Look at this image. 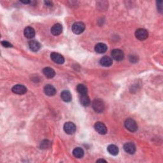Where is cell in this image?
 I'll list each match as a JSON object with an SVG mask.
<instances>
[{"mask_svg":"<svg viewBox=\"0 0 163 163\" xmlns=\"http://www.w3.org/2000/svg\"><path fill=\"white\" fill-rule=\"evenodd\" d=\"M92 108L96 112L102 113L105 110L103 101L100 99H96L92 101Z\"/></svg>","mask_w":163,"mask_h":163,"instance_id":"6da1fadb","label":"cell"},{"mask_svg":"<svg viewBox=\"0 0 163 163\" xmlns=\"http://www.w3.org/2000/svg\"><path fill=\"white\" fill-rule=\"evenodd\" d=\"M124 125L125 128L131 132H134L138 129L136 122L132 119H128L126 120L124 122Z\"/></svg>","mask_w":163,"mask_h":163,"instance_id":"7a4b0ae2","label":"cell"},{"mask_svg":"<svg viewBox=\"0 0 163 163\" xmlns=\"http://www.w3.org/2000/svg\"><path fill=\"white\" fill-rule=\"evenodd\" d=\"M85 28V26L83 22H77L73 24L72 31L76 35H80L84 32Z\"/></svg>","mask_w":163,"mask_h":163,"instance_id":"3957f363","label":"cell"},{"mask_svg":"<svg viewBox=\"0 0 163 163\" xmlns=\"http://www.w3.org/2000/svg\"><path fill=\"white\" fill-rule=\"evenodd\" d=\"M135 36L138 40H144L148 38L149 32L146 30L143 29V28H140V29H138L136 31Z\"/></svg>","mask_w":163,"mask_h":163,"instance_id":"277c9868","label":"cell"},{"mask_svg":"<svg viewBox=\"0 0 163 163\" xmlns=\"http://www.w3.org/2000/svg\"><path fill=\"white\" fill-rule=\"evenodd\" d=\"M76 125L71 122H66L64 125V130L66 133L72 134L76 131Z\"/></svg>","mask_w":163,"mask_h":163,"instance_id":"5b68a950","label":"cell"},{"mask_svg":"<svg viewBox=\"0 0 163 163\" xmlns=\"http://www.w3.org/2000/svg\"><path fill=\"white\" fill-rule=\"evenodd\" d=\"M96 131L100 134H105L107 133V128L106 125L101 122H97L94 124Z\"/></svg>","mask_w":163,"mask_h":163,"instance_id":"8992f818","label":"cell"},{"mask_svg":"<svg viewBox=\"0 0 163 163\" xmlns=\"http://www.w3.org/2000/svg\"><path fill=\"white\" fill-rule=\"evenodd\" d=\"M111 55L112 58L117 61H122L124 58V54L123 51H122L120 49H113L111 52Z\"/></svg>","mask_w":163,"mask_h":163,"instance_id":"52a82bcc","label":"cell"},{"mask_svg":"<svg viewBox=\"0 0 163 163\" xmlns=\"http://www.w3.org/2000/svg\"><path fill=\"white\" fill-rule=\"evenodd\" d=\"M12 91L14 93L17 94H24L27 92L26 87L23 85H15L12 87Z\"/></svg>","mask_w":163,"mask_h":163,"instance_id":"ba28073f","label":"cell"},{"mask_svg":"<svg viewBox=\"0 0 163 163\" xmlns=\"http://www.w3.org/2000/svg\"><path fill=\"white\" fill-rule=\"evenodd\" d=\"M50 58L54 63L57 64H63L64 62V58H63V56L56 52L52 53L50 54Z\"/></svg>","mask_w":163,"mask_h":163,"instance_id":"9c48e42d","label":"cell"},{"mask_svg":"<svg viewBox=\"0 0 163 163\" xmlns=\"http://www.w3.org/2000/svg\"><path fill=\"white\" fill-rule=\"evenodd\" d=\"M124 149L127 153L129 154H133L136 152V146L133 143L128 142L124 144Z\"/></svg>","mask_w":163,"mask_h":163,"instance_id":"30bf717a","label":"cell"},{"mask_svg":"<svg viewBox=\"0 0 163 163\" xmlns=\"http://www.w3.org/2000/svg\"><path fill=\"white\" fill-rule=\"evenodd\" d=\"M63 31V26L60 24H56L51 28V32L53 35H59Z\"/></svg>","mask_w":163,"mask_h":163,"instance_id":"8fae6325","label":"cell"},{"mask_svg":"<svg viewBox=\"0 0 163 163\" xmlns=\"http://www.w3.org/2000/svg\"><path fill=\"white\" fill-rule=\"evenodd\" d=\"M24 36H25L27 38L31 39V38L35 37V30L33 29V28L28 26L24 29Z\"/></svg>","mask_w":163,"mask_h":163,"instance_id":"7c38bea8","label":"cell"},{"mask_svg":"<svg viewBox=\"0 0 163 163\" xmlns=\"http://www.w3.org/2000/svg\"><path fill=\"white\" fill-rule=\"evenodd\" d=\"M44 92L45 93V94L49 96H54L56 93V89L54 86H52L51 85H47L44 87Z\"/></svg>","mask_w":163,"mask_h":163,"instance_id":"4fadbf2b","label":"cell"},{"mask_svg":"<svg viewBox=\"0 0 163 163\" xmlns=\"http://www.w3.org/2000/svg\"><path fill=\"white\" fill-rule=\"evenodd\" d=\"M43 73L44 75L48 79H52L54 78L56 75V72L55 71L53 70L52 68H49V67H47L45 68L43 70Z\"/></svg>","mask_w":163,"mask_h":163,"instance_id":"5bb4252c","label":"cell"},{"mask_svg":"<svg viewBox=\"0 0 163 163\" xmlns=\"http://www.w3.org/2000/svg\"><path fill=\"white\" fill-rule=\"evenodd\" d=\"M100 64L101 66L105 67H109L113 63L112 58L108 56H104L100 59Z\"/></svg>","mask_w":163,"mask_h":163,"instance_id":"9a60e30c","label":"cell"},{"mask_svg":"<svg viewBox=\"0 0 163 163\" xmlns=\"http://www.w3.org/2000/svg\"><path fill=\"white\" fill-rule=\"evenodd\" d=\"M40 44L36 40H31L29 42V47L32 52H37L40 48Z\"/></svg>","mask_w":163,"mask_h":163,"instance_id":"2e32d148","label":"cell"},{"mask_svg":"<svg viewBox=\"0 0 163 163\" xmlns=\"http://www.w3.org/2000/svg\"><path fill=\"white\" fill-rule=\"evenodd\" d=\"M94 49L96 52L99 53V54H102V53H105L107 50V46L105 43H99L96 45Z\"/></svg>","mask_w":163,"mask_h":163,"instance_id":"e0dca14e","label":"cell"},{"mask_svg":"<svg viewBox=\"0 0 163 163\" xmlns=\"http://www.w3.org/2000/svg\"><path fill=\"white\" fill-rule=\"evenodd\" d=\"M80 102L81 105L84 106V107H88L91 103L90 99H89V96L87 94L80 95Z\"/></svg>","mask_w":163,"mask_h":163,"instance_id":"ac0fdd59","label":"cell"},{"mask_svg":"<svg viewBox=\"0 0 163 163\" xmlns=\"http://www.w3.org/2000/svg\"><path fill=\"white\" fill-rule=\"evenodd\" d=\"M61 97L65 102H70L71 101V94L68 91H63L61 94Z\"/></svg>","mask_w":163,"mask_h":163,"instance_id":"d6986e66","label":"cell"},{"mask_svg":"<svg viewBox=\"0 0 163 163\" xmlns=\"http://www.w3.org/2000/svg\"><path fill=\"white\" fill-rule=\"evenodd\" d=\"M107 150L110 154L112 156H117L119 154V149L115 145H110L107 147Z\"/></svg>","mask_w":163,"mask_h":163,"instance_id":"ffe728a7","label":"cell"},{"mask_svg":"<svg viewBox=\"0 0 163 163\" xmlns=\"http://www.w3.org/2000/svg\"><path fill=\"white\" fill-rule=\"evenodd\" d=\"M73 154L75 157L76 158H82L84 155V152L83 149L80 147H76L75 148L73 151Z\"/></svg>","mask_w":163,"mask_h":163,"instance_id":"44dd1931","label":"cell"},{"mask_svg":"<svg viewBox=\"0 0 163 163\" xmlns=\"http://www.w3.org/2000/svg\"><path fill=\"white\" fill-rule=\"evenodd\" d=\"M76 90L80 95L87 94V89L86 86L83 84H79L77 85Z\"/></svg>","mask_w":163,"mask_h":163,"instance_id":"7402d4cb","label":"cell"},{"mask_svg":"<svg viewBox=\"0 0 163 163\" xmlns=\"http://www.w3.org/2000/svg\"><path fill=\"white\" fill-rule=\"evenodd\" d=\"M50 145H51V144H50V142L49 141L47 140H45L43 141H42V143H41L40 148L42 149H48L50 146Z\"/></svg>","mask_w":163,"mask_h":163,"instance_id":"603a6c76","label":"cell"},{"mask_svg":"<svg viewBox=\"0 0 163 163\" xmlns=\"http://www.w3.org/2000/svg\"><path fill=\"white\" fill-rule=\"evenodd\" d=\"M1 44L3 47H7V48H10V47H13L12 46V45L10 43H9V42H7V41H3V42H1Z\"/></svg>","mask_w":163,"mask_h":163,"instance_id":"cb8c5ba5","label":"cell"},{"mask_svg":"<svg viewBox=\"0 0 163 163\" xmlns=\"http://www.w3.org/2000/svg\"><path fill=\"white\" fill-rule=\"evenodd\" d=\"M129 60L130 61H131V63H134V62H136V61H138V58L136 56H131L129 58Z\"/></svg>","mask_w":163,"mask_h":163,"instance_id":"d4e9b609","label":"cell"},{"mask_svg":"<svg viewBox=\"0 0 163 163\" xmlns=\"http://www.w3.org/2000/svg\"><path fill=\"white\" fill-rule=\"evenodd\" d=\"M45 5L48 6H52V2L49 1H45Z\"/></svg>","mask_w":163,"mask_h":163,"instance_id":"484cf974","label":"cell"},{"mask_svg":"<svg viewBox=\"0 0 163 163\" xmlns=\"http://www.w3.org/2000/svg\"><path fill=\"white\" fill-rule=\"evenodd\" d=\"M21 2L22 3H24V4H28V3H31V1H21Z\"/></svg>","mask_w":163,"mask_h":163,"instance_id":"4316f807","label":"cell"},{"mask_svg":"<svg viewBox=\"0 0 163 163\" xmlns=\"http://www.w3.org/2000/svg\"><path fill=\"white\" fill-rule=\"evenodd\" d=\"M96 162H107V161H106L104 160V159H99V160H97Z\"/></svg>","mask_w":163,"mask_h":163,"instance_id":"83f0119b","label":"cell"}]
</instances>
